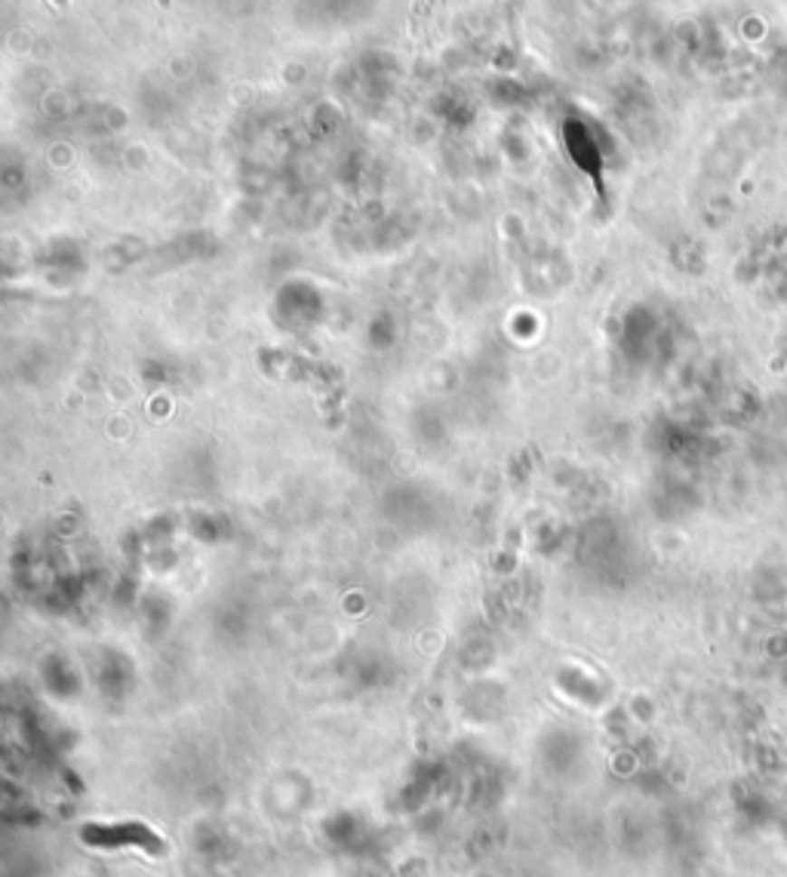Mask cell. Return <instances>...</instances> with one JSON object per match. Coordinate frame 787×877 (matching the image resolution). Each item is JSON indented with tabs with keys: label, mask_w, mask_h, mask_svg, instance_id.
Listing matches in <instances>:
<instances>
[{
	"label": "cell",
	"mask_w": 787,
	"mask_h": 877,
	"mask_svg": "<svg viewBox=\"0 0 787 877\" xmlns=\"http://www.w3.org/2000/svg\"><path fill=\"white\" fill-rule=\"evenodd\" d=\"M81 837L92 847H145L148 853H160L163 841L142 822H120V825H87Z\"/></svg>",
	"instance_id": "6da1fadb"
},
{
	"label": "cell",
	"mask_w": 787,
	"mask_h": 877,
	"mask_svg": "<svg viewBox=\"0 0 787 877\" xmlns=\"http://www.w3.org/2000/svg\"><path fill=\"white\" fill-rule=\"evenodd\" d=\"M56 4H65V0H56Z\"/></svg>",
	"instance_id": "7a4b0ae2"
}]
</instances>
